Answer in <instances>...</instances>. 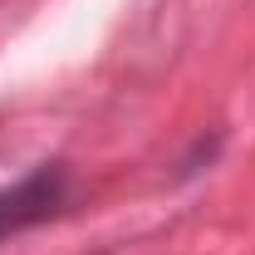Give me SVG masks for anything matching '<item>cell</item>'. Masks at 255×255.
<instances>
[{"mask_svg":"<svg viewBox=\"0 0 255 255\" xmlns=\"http://www.w3.org/2000/svg\"><path fill=\"white\" fill-rule=\"evenodd\" d=\"M69 201V172L59 162L54 167H34L30 177H20L15 187H0V241L15 236V231H30V226L49 221Z\"/></svg>","mask_w":255,"mask_h":255,"instance_id":"6da1fadb","label":"cell"}]
</instances>
